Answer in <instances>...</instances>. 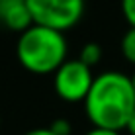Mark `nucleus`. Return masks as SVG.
Listing matches in <instances>:
<instances>
[{
	"mask_svg": "<svg viewBox=\"0 0 135 135\" xmlns=\"http://www.w3.org/2000/svg\"><path fill=\"white\" fill-rule=\"evenodd\" d=\"M86 118L94 127L122 131L135 112V90L131 78L118 71H106L94 76L90 92L84 98Z\"/></svg>",
	"mask_w": 135,
	"mask_h": 135,
	"instance_id": "1",
	"label": "nucleus"
},
{
	"mask_svg": "<svg viewBox=\"0 0 135 135\" xmlns=\"http://www.w3.org/2000/svg\"><path fill=\"white\" fill-rule=\"evenodd\" d=\"M33 24L27 0H0V26L8 31L22 33Z\"/></svg>",
	"mask_w": 135,
	"mask_h": 135,
	"instance_id": "5",
	"label": "nucleus"
},
{
	"mask_svg": "<svg viewBox=\"0 0 135 135\" xmlns=\"http://www.w3.org/2000/svg\"><path fill=\"white\" fill-rule=\"evenodd\" d=\"M31 20L57 31L73 30L84 16V0H27Z\"/></svg>",
	"mask_w": 135,
	"mask_h": 135,
	"instance_id": "3",
	"label": "nucleus"
},
{
	"mask_svg": "<svg viewBox=\"0 0 135 135\" xmlns=\"http://www.w3.org/2000/svg\"><path fill=\"white\" fill-rule=\"evenodd\" d=\"M24 135H57L51 131V127H37V129H31V131H27Z\"/></svg>",
	"mask_w": 135,
	"mask_h": 135,
	"instance_id": "11",
	"label": "nucleus"
},
{
	"mask_svg": "<svg viewBox=\"0 0 135 135\" xmlns=\"http://www.w3.org/2000/svg\"><path fill=\"white\" fill-rule=\"evenodd\" d=\"M0 123H2V118H0Z\"/></svg>",
	"mask_w": 135,
	"mask_h": 135,
	"instance_id": "14",
	"label": "nucleus"
},
{
	"mask_svg": "<svg viewBox=\"0 0 135 135\" xmlns=\"http://www.w3.org/2000/svg\"><path fill=\"white\" fill-rule=\"evenodd\" d=\"M86 135H122L119 131H112V129H102V127H92Z\"/></svg>",
	"mask_w": 135,
	"mask_h": 135,
	"instance_id": "10",
	"label": "nucleus"
},
{
	"mask_svg": "<svg viewBox=\"0 0 135 135\" xmlns=\"http://www.w3.org/2000/svg\"><path fill=\"white\" fill-rule=\"evenodd\" d=\"M94 82L92 69L78 59H67L53 73V90L65 102H84Z\"/></svg>",
	"mask_w": 135,
	"mask_h": 135,
	"instance_id": "4",
	"label": "nucleus"
},
{
	"mask_svg": "<svg viewBox=\"0 0 135 135\" xmlns=\"http://www.w3.org/2000/svg\"><path fill=\"white\" fill-rule=\"evenodd\" d=\"M125 131H127L129 135H135V112H133L131 115H129L127 123H125Z\"/></svg>",
	"mask_w": 135,
	"mask_h": 135,
	"instance_id": "12",
	"label": "nucleus"
},
{
	"mask_svg": "<svg viewBox=\"0 0 135 135\" xmlns=\"http://www.w3.org/2000/svg\"><path fill=\"white\" fill-rule=\"evenodd\" d=\"M78 61H82L84 65L88 67H96L100 61H102V47L98 43H94V41H90V43H84V47L80 49V53H78Z\"/></svg>",
	"mask_w": 135,
	"mask_h": 135,
	"instance_id": "6",
	"label": "nucleus"
},
{
	"mask_svg": "<svg viewBox=\"0 0 135 135\" xmlns=\"http://www.w3.org/2000/svg\"><path fill=\"white\" fill-rule=\"evenodd\" d=\"M69 45L63 31L31 24L16 43V57L26 71L33 74H53L67 61Z\"/></svg>",
	"mask_w": 135,
	"mask_h": 135,
	"instance_id": "2",
	"label": "nucleus"
},
{
	"mask_svg": "<svg viewBox=\"0 0 135 135\" xmlns=\"http://www.w3.org/2000/svg\"><path fill=\"white\" fill-rule=\"evenodd\" d=\"M51 131L57 135H71V123L67 119H55L51 125Z\"/></svg>",
	"mask_w": 135,
	"mask_h": 135,
	"instance_id": "9",
	"label": "nucleus"
},
{
	"mask_svg": "<svg viewBox=\"0 0 135 135\" xmlns=\"http://www.w3.org/2000/svg\"><path fill=\"white\" fill-rule=\"evenodd\" d=\"M129 78H131V84H133V90H135V73H133V74H131Z\"/></svg>",
	"mask_w": 135,
	"mask_h": 135,
	"instance_id": "13",
	"label": "nucleus"
},
{
	"mask_svg": "<svg viewBox=\"0 0 135 135\" xmlns=\"http://www.w3.org/2000/svg\"><path fill=\"white\" fill-rule=\"evenodd\" d=\"M119 47H122V55H123L125 61L135 65V27H129L123 33Z\"/></svg>",
	"mask_w": 135,
	"mask_h": 135,
	"instance_id": "7",
	"label": "nucleus"
},
{
	"mask_svg": "<svg viewBox=\"0 0 135 135\" xmlns=\"http://www.w3.org/2000/svg\"><path fill=\"white\" fill-rule=\"evenodd\" d=\"M122 14L129 27H135V0H122Z\"/></svg>",
	"mask_w": 135,
	"mask_h": 135,
	"instance_id": "8",
	"label": "nucleus"
}]
</instances>
